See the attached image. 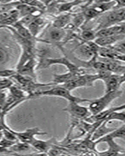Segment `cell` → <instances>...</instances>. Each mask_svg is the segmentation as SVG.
Masks as SVG:
<instances>
[{
	"label": "cell",
	"instance_id": "cell-34",
	"mask_svg": "<svg viewBox=\"0 0 125 156\" xmlns=\"http://www.w3.org/2000/svg\"><path fill=\"white\" fill-rule=\"evenodd\" d=\"M15 1H17V0H0V3L7 4V3H10V2H15Z\"/></svg>",
	"mask_w": 125,
	"mask_h": 156
},
{
	"label": "cell",
	"instance_id": "cell-24",
	"mask_svg": "<svg viewBox=\"0 0 125 156\" xmlns=\"http://www.w3.org/2000/svg\"><path fill=\"white\" fill-rule=\"evenodd\" d=\"M85 22V19L83 15V12H80V13H77V14L72 15V20H71V25L73 27L74 29H77L83 25Z\"/></svg>",
	"mask_w": 125,
	"mask_h": 156
},
{
	"label": "cell",
	"instance_id": "cell-18",
	"mask_svg": "<svg viewBox=\"0 0 125 156\" xmlns=\"http://www.w3.org/2000/svg\"><path fill=\"white\" fill-rule=\"evenodd\" d=\"M79 74L70 72V71H67L66 73H62V74H53V77H52V83H54L55 85L57 84H63V83H66V82L70 81L75 76H78Z\"/></svg>",
	"mask_w": 125,
	"mask_h": 156
},
{
	"label": "cell",
	"instance_id": "cell-33",
	"mask_svg": "<svg viewBox=\"0 0 125 156\" xmlns=\"http://www.w3.org/2000/svg\"><path fill=\"white\" fill-rule=\"evenodd\" d=\"M120 85H122L123 83H125V71L123 73L120 75Z\"/></svg>",
	"mask_w": 125,
	"mask_h": 156
},
{
	"label": "cell",
	"instance_id": "cell-16",
	"mask_svg": "<svg viewBox=\"0 0 125 156\" xmlns=\"http://www.w3.org/2000/svg\"><path fill=\"white\" fill-rule=\"evenodd\" d=\"M108 122L106 120L102 121L101 123H100L99 126H98V127L95 129V131L93 132L91 136V140H94V141H96L98 139H100L102 136L107 135L108 133H109L110 132H112L115 128H109L107 126Z\"/></svg>",
	"mask_w": 125,
	"mask_h": 156
},
{
	"label": "cell",
	"instance_id": "cell-17",
	"mask_svg": "<svg viewBox=\"0 0 125 156\" xmlns=\"http://www.w3.org/2000/svg\"><path fill=\"white\" fill-rule=\"evenodd\" d=\"M72 20V14L70 12L66 13H62L59 15L58 16L54 19L52 22V26L55 27H57L59 29H65L68 25L70 24Z\"/></svg>",
	"mask_w": 125,
	"mask_h": 156
},
{
	"label": "cell",
	"instance_id": "cell-13",
	"mask_svg": "<svg viewBox=\"0 0 125 156\" xmlns=\"http://www.w3.org/2000/svg\"><path fill=\"white\" fill-rule=\"evenodd\" d=\"M47 23H48V22H47L46 20L39 16L36 17L31 23H29L27 27L30 30V33L32 34V35L37 37L38 35L40 34V32L45 28Z\"/></svg>",
	"mask_w": 125,
	"mask_h": 156
},
{
	"label": "cell",
	"instance_id": "cell-7",
	"mask_svg": "<svg viewBox=\"0 0 125 156\" xmlns=\"http://www.w3.org/2000/svg\"><path fill=\"white\" fill-rule=\"evenodd\" d=\"M105 142L108 145V148L103 151H98L99 155H118V154H125V148L115 141V139L110 138L106 136H104L95 141L96 144L98 143Z\"/></svg>",
	"mask_w": 125,
	"mask_h": 156
},
{
	"label": "cell",
	"instance_id": "cell-22",
	"mask_svg": "<svg viewBox=\"0 0 125 156\" xmlns=\"http://www.w3.org/2000/svg\"><path fill=\"white\" fill-rule=\"evenodd\" d=\"M96 38V30L84 29L80 34V39L84 41H92Z\"/></svg>",
	"mask_w": 125,
	"mask_h": 156
},
{
	"label": "cell",
	"instance_id": "cell-10",
	"mask_svg": "<svg viewBox=\"0 0 125 156\" xmlns=\"http://www.w3.org/2000/svg\"><path fill=\"white\" fill-rule=\"evenodd\" d=\"M125 34V22L96 30V37Z\"/></svg>",
	"mask_w": 125,
	"mask_h": 156
},
{
	"label": "cell",
	"instance_id": "cell-2",
	"mask_svg": "<svg viewBox=\"0 0 125 156\" xmlns=\"http://www.w3.org/2000/svg\"><path fill=\"white\" fill-rule=\"evenodd\" d=\"M53 65H62L66 68L67 71H70L77 74H83L85 73L83 67L77 66L74 62L67 58V57H59V58H48V57H43L38 62L36 69H44L50 67Z\"/></svg>",
	"mask_w": 125,
	"mask_h": 156
},
{
	"label": "cell",
	"instance_id": "cell-1",
	"mask_svg": "<svg viewBox=\"0 0 125 156\" xmlns=\"http://www.w3.org/2000/svg\"><path fill=\"white\" fill-rule=\"evenodd\" d=\"M41 96H50V97H59L62 98H65L68 101H77L79 103L83 102H89L91 99H87V98H82L77 97L71 94V91L66 89V87H62V85L52 86V88H48L47 90H39L37 91L32 95H30V98H34L41 97Z\"/></svg>",
	"mask_w": 125,
	"mask_h": 156
},
{
	"label": "cell",
	"instance_id": "cell-15",
	"mask_svg": "<svg viewBox=\"0 0 125 156\" xmlns=\"http://www.w3.org/2000/svg\"><path fill=\"white\" fill-rule=\"evenodd\" d=\"M105 83V92H110L113 90L120 89V75L116 73H112L109 77L103 80Z\"/></svg>",
	"mask_w": 125,
	"mask_h": 156
},
{
	"label": "cell",
	"instance_id": "cell-8",
	"mask_svg": "<svg viewBox=\"0 0 125 156\" xmlns=\"http://www.w3.org/2000/svg\"><path fill=\"white\" fill-rule=\"evenodd\" d=\"M13 133L17 137L18 140L22 142H25L27 144H31L32 140L35 137L34 136L37 135H46L47 133L41 131L38 127H32L27 129L24 131L22 132H16L13 130Z\"/></svg>",
	"mask_w": 125,
	"mask_h": 156
},
{
	"label": "cell",
	"instance_id": "cell-28",
	"mask_svg": "<svg viewBox=\"0 0 125 156\" xmlns=\"http://www.w3.org/2000/svg\"><path fill=\"white\" fill-rule=\"evenodd\" d=\"M16 141H13V140H9V139L5 138L2 136V139L0 140V145L2 146L3 147H5V148H9L11 146H12L13 144L16 143Z\"/></svg>",
	"mask_w": 125,
	"mask_h": 156
},
{
	"label": "cell",
	"instance_id": "cell-11",
	"mask_svg": "<svg viewBox=\"0 0 125 156\" xmlns=\"http://www.w3.org/2000/svg\"><path fill=\"white\" fill-rule=\"evenodd\" d=\"M37 61H36L35 58L33 57V58H30L26 63L23 64L21 68L20 69H18L17 71H16V72L37 80V77H36L35 75V69H37Z\"/></svg>",
	"mask_w": 125,
	"mask_h": 156
},
{
	"label": "cell",
	"instance_id": "cell-21",
	"mask_svg": "<svg viewBox=\"0 0 125 156\" xmlns=\"http://www.w3.org/2000/svg\"><path fill=\"white\" fill-rule=\"evenodd\" d=\"M83 2V0H73L71 2H66L64 3L59 4L58 6V12H67L73 9L76 5H80L81 2Z\"/></svg>",
	"mask_w": 125,
	"mask_h": 156
},
{
	"label": "cell",
	"instance_id": "cell-9",
	"mask_svg": "<svg viewBox=\"0 0 125 156\" xmlns=\"http://www.w3.org/2000/svg\"><path fill=\"white\" fill-rule=\"evenodd\" d=\"M47 37L43 40V42L54 43V44H59L66 38V33L64 29H59L57 27H49L47 30Z\"/></svg>",
	"mask_w": 125,
	"mask_h": 156
},
{
	"label": "cell",
	"instance_id": "cell-36",
	"mask_svg": "<svg viewBox=\"0 0 125 156\" xmlns=\"http://www.w3.org/2000/svg\"><path fill=\"white\" fill-rule=\"evenodd\" d=\"M1 12H2V5H1V3H0V13Z\"/></svg>",
	"mask_w": 125,
	"mask_h": 156
},
{
	"label": "cell",
	"instance_id": "cell-25",
	"mask_svg": "<svg viewBox=\"0 0 125 156\" xmlns=\"http://www.w3.org/2000/svg\"><path fill=\"white\" fill-rule=\"evenodd\" d=\"M108 137H110L112 139L116 138H124L125 137V123L120 126L119 128L114 129L112 132L108 133L107 135H105Z\"/></svg>",
	"mask_w": 125,
	"mask_h": 156
},
{
	"label": "cell",
	"instance_id": "cell-29",
	"mask_svg": "<svg viewBox=\"0 0 125 156\" xmlns=\"http://www.w3.org/2000/svg\"><path fill=\"white\" fill-rule=\"evenodd\" d=\"M8 59V52L5 48L0 47V64L5 62Z\"/></svg>",
	"mask_w": 125,
	"mask_h": 156
},
{
	"label": "cell",
	"instance_id": "cell-23",
	"mask_svg": "<svg viewBox=\"0 0 125 156\" xmlns=\"http://www.w3.org/2000/svg\"><path fill=\"white\" fill-rule=\"evenodd\" d=\"M105 120L107 121L108 122L112 121H120L125 123V109L112 112Z\"/></svg>",
	"mask_w": 125,
	"mask_h": 156
},
{
	"label": "cell",
	"instance_id": "cell-20",
	"mask_svg": "<svg viewBox=\"0 0 125 156\" xmlns=\"http://www.w3.org/2000/svg\"><path fill=\"white\" fill-rule=\"evenodd\" d=\"M31 147H32V146L30 145V144H27V143H25V142H22L20 141V140H18V141H16L13 145L11 146L9 149L13 153H16L29 151Z\"/></svg>",
	"mask_w": 125,
	"mask_h": 156
},
{
	"label": "cell",
	"instance_id": "cell-27",
	"mask_svg": "<svg viewBox=\"0 0 125 156\" xmlns=\"http://www.w3.org/2000/svg\"><path fill=\"white\" fill-rule=\"evenodd\" d=\"M113 48L116 49V51H120L121 53L125 54V38L122 39L120 41H118L116 44L113 45Z\"/></svg>",
	"mask_w": 125,
	"mask_h": 156
},
{
	"label": "cell",
	"instance_id": "cell-12",
	"mask_svg": "<svg viewBox=\"0 0 125 156\" xmlns=\"http://www.w3.org/2000/svg\"><path fill=\"white\" fill-rule=\"evenodd\" d=\"M55 143H56V140L55 138H51L48 140H38L37 138H34L32 140L30 145L32 146L33 148L39 151V154H47L48 151L51 148L52 145Z\"/></svg>",
	"mask_w": 125,
	"mask_h": 156
},
{
	"label": "cell",
	"instance_id": "cell-6",
	"mask_svg": "<svg viewBox=\"0 0 125 156\" xmlns=\"http://www.w3.org/2000/svg\"><path fill=\"white\" fill-rule=\"evenodd\" d=\"M63 111L67 112L71 119L80 120H86L91 115L88 107L80 105L77 101H68L67 106L63 108Z\"/></svg>",
	"mask_w": 125,
	"mask_h": 156
},
{
	"label": "cell",
	"instance_id": "cell-4",
	"mask_svg": "<svg viewBox=\"0 0 125 156\" xmlns=\"http://www.w3.org/2000/svg\"><path fill=\"white\" fill-rule=\"evenodd\" d=\"M98 80V76L97 73H95V74L83 73V74L75 76L70 81L62 84V86L66 87V89H68L70 91H72L75 89L80 88V87H94V83Z\"/></svg>",
	"mask_w": 125,
	"mask_h": 156
},
{
	"label": "cell",
	"instance_id": "cell-14",
	"mask_svg": "<svg viewBox=\"0 0 125 156\" xmlns=\"http://www.w3.org/2000/svg\"><path fill=\"white\" fill-rule=\"evenodd\" d=\"M123 38H125V34H120V35L96 37L94 41L100 47H110L113 46L118 41H120Z\"/></svg>",
	"mask_w": 125,
	"mask_h": 156
},
{
	"label": "cell",
	"instance_id": "cell-3",
	"mask_svg": "<svg viewBox=\"0 0 125 156\" xmlns=\"http://www.w3.org/2000/svg\"><path fill=\"white\" fill-rule=\"evenodd\" d=\"M122 93H123L122 90L118 89L110 92H105V94L101 97L90 100L88 108L91 115L98 114V112L107 108L116 98H118L122 95Z\"/></svg>",
	"mask_w": 125,
	"mask_h": 156
},
{
	"label": "cell",
	"instance_id": "cell-35",
	"mask_svg": "<svg viewBox=\"0 0 125 156\" xmlns=\"http://www.w3.org/2000/svg\"><path fill=\"white\" fill-rule=\"evenodd\" d=\"M2 136H3V135H2V131H0V140L2 139Z\"/></svg>",
	"mask_w": 125,
	"mask_h": 156
},
{
	"label": "cell",
	"instance_id": "cell-32",
	"mask_svg": "<svg viewBox=\"0 0 125 156\" xmlns=\"http://www.w3.org/2000/svg\"><path fill=\"white\" fill-rule=\"evenodd\" d=\"M0 153L1 154H3V153H5V154H12L13 153L12 151H11L9 148H5V147H3L2 146L0 145ZM14 154V153H13Z\"/></svg>",
	"mask_w": 125,
	"mask_h": 156
},
{
	"label": "cell",
	"instance_id": "cell-31",
	"mask_svg": "<svg viewBox=\"0 0 125 156\" xmlns=\"http://www.w3.org/2000/svg\"><path fill=\"white\" fill-rule=\"evenodd\" d=\"M120 8H125V0H116V5L113 9H120Z\"/></svg>",
	"mask_w": 125,
	"mask_h": 156
},
{
	"label": "cell",
	"instance_id": "cell-5",
	"mask_svg": "<svg viewBox=\"0 0 125 156\" xmlns=\"http://www.w3.org/2000/svg\"><path fill=\"white\" fill-rule=\"evenodd\" d=\"M123 22H125V8L113 9L108 12L107 14H105L101 20L96 30Z\"/></svg>",
	"mask_w": 125,
	"mask_h": 156
},
{
	"label": "cell",
	"instance_id": "cell-19",
	"mask_svg": "<svg viewBox=\"0 0 125 156\" xmlns=\"http://www.w3.org/2000/svg\"><path fill=\"white\" fill-rule=\"evenodd\" d=\"M83 15L84 16V19H85V22L84 23H87V22L90 21L91 20L95 19V18L98 17L101 13L97 10L95 8H94L91 5H90L89 6H85V8L84 9V10L82 11Z\"/></svg>",
	"mask_w": 125,
	"mask_h": 156
},
{
	"label": "cell",
	"instance_id": "cell-26",
	"mask_svg": "<svg viewBox=\"0 0 125 156\" xmlns=\"http://www.w3.org/2000/svg\"><path fill=\"white\" fill-rule=\"evenodd\" d=\"M13 84V81L11 80L10 77H4L2 80H0V90L9 89Z\"/></svg>",
	"mask_w": 125,
	"mask_h": 156
},
{
	"label": "cell",
	"instance_id": "cell-30",
	"mask_svg": "<svg viewBox=\"0 0 125 156\" xmlns=\"http://www.w3.org/2000/svg\"><path fill=\"white\" fill-rule=\"evenodd\" d=\"M7 95L8 94L5 92V90H0V110H2L4 107Z\"/></svg>",
	"mask_w": 125,
	"mask_h": 156
}]
</instances>
